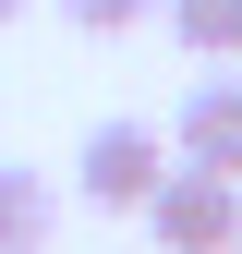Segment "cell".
Listing matches in <instances>:
<instances>
[{
    "mask_svg": "<svg viewBox=\"0 0 242 254\" xmlns=\"http://www.w3.org/2000/svg\"><path fill=\"white\" fill-rule=\"evenodd\" d=\"M145 230H158V254H230L242 242V182H218V170H158V194L133 206Z\"/></svg>",
    "mask_w": 242,
    "mask_h": 254,
    "instance_id": "cell-1",
    "label": "cell"
},
{
    "mask_svg": "<svg viewBox=\"0 0 242 254\" xmlns=\"http://www.w3.org/2000/svg\"><path fill=\"white\" fill-rule=\"evenodd\" d=\"M158 170H170V133H158V121H97L85 157H73V194L109 206V218H133L145 194H158Z\"/></svg>",
    "mask_w": 242,
    "mask_h": 254,
    "instance_id": "cell-2",
    "label": "cell"
},
{
    "mask_svg": "<svg viewBox=\"0 0 242 254\" xmlns=\"http://www.w3.org/2000/svg\"><path fill=\"white\" fill-rule=\"evenodd\" d=\"M170 157H182V170H218V182H242V73H206L194 97H182Z\"/></svg>",
    "mask_w": 242,
    "mask_h": 254,
    "instance_id": "cell-3",
    "label": "cell"
},
{
    "mask_svg": "<svg viewBox=\"0 0 242 254\" xmlns=\"http://www.w3.org/2000/svg\"><path fill=\"white\" fill-rule=\"evenodd\" d=\"M49 230H60V182L0 157V254H49Z\"/></svg>",
    "mask_w": 242,
    "mask_h": 254,
    "instance_id": "cell-4",
    "label": "cell"
},
{
    "mask_svg": "<svg viewBox=\"0 0 242 254\" xmlns=\"http://www.w3.org/2000/svg\"><path fill=\"white\" fill-rule=\"evenodd\" d=\"M158 24L194 61H242V0H158Z\"/></svg>",
    "mask_w": 242,
    "mask_h": 254,
    "instance_id": "cell-5",
    "label": "cell"
},
{
    "mask_svg": "<svg viewBox=\"0 0 242 254\" xmlns=\"http://www.w3.org/2000/svg\"><path fill=\"white\" fill-rule=\"evenodd\" d=\"M145 12H158V0H60V24H73V37H133Z\"/></svg>",
    "mask_w": 242,
    "mask_h": 254,
    "instance_id": "cell-6",
    "label": "cell"
},
{
    "mask_svg": "<svg viewBox=\"0 0 242 254\" xmlns=\"http://www.w3.org/2000/svg\"><path fill=\"white\" fill-rule=\"evenodd\" d=\"M24 12H37V0H0V24H24Z\"/></svg>",
    "mask_w": 242,
    "mask_h": 254,
    "instance_id": "cell-7",
    "label": "cell"
},
{
    "mask_svg": "<svg viewBox=\"0 0 242 254\" xmlns=\"http://www.w3.org/2000/svg\"><path fill=\"white\" fill-rule=\"evenodd\" d=\"M230 254H242V242H230Z\"/></svg>",
    "mask_w": 242,
    "mask_h": 254,
    "instance_id": "cell-8",
    "label": "cell"
}]
</instances>
